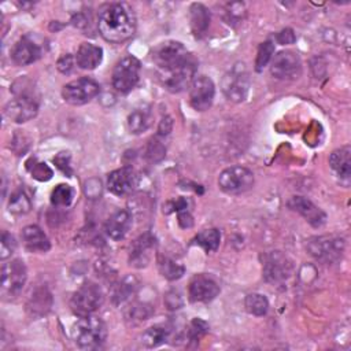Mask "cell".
I'll return each instance as SVG.
<instances>
[{
	"label": "cell",
	"instance_id": "cell-42",
	"mask_svg": "<svg viewBox=\"0 0 351 351\" xmlns=\"http://www.w3.org/2000/svg\"><path fill=\"white\" fill-rule=\"evenodd\" d=\"M295 40H296V36H295V33H293L292 29H284V30H281V32L277 34V41H278L280 44H282V45H285V44H293Z\"/></svg>",
	"mask_w": 351,
	"mask_h": 351
},
{
	"label": "cell",
	"instance_id": "cell-18",
	"mask_svg": "<svg viewBox=\"0 0 351 351\" xmlns=\"http://www.w3.org/2000/svg\"><path fill=\"white\" fill-rule=\"evenodd\" d=\"M43 55V47L32 37L23 36L16 41L11 51V59L16 66H27L38 60Z\"/></svg>",
	"mask_w": 351,
	"mask_h": 351
},
{
	"label": "cell",
	"instance_id": "cell-36",
	"mask_svg": "<svg viewBox=\"0 0 351 351\" xmlns=\"http://www.w3.org/2000/svg\"><path fill=\"white\" fill-rule=\"evenodd\" d=\"M15 248H16V241L14 236L4 230L1 233V240H0V259L1 261L8 259L14 254Z\"/></svg>",
	"mask_w": 351,
	"mask_h": 351
},
{
	"label": "cell",
	"instance_id": "cell-27",
	"mask_svg": "<svg viewBox=\"0 0 351 351\" xmlns=\"http://www.w3.org/2000/svg\"><path fill=\"white\" fill-rule=\"evenodd\" d=\"M170 335V329L165 325H154L151 328H148L147 330L143 332L141 335V344L152 348V347H158L163 343H166V340L169 339Z\"/></svg>",
	"mask_w": 351,
	"mask_h": 351
},
{
	"label": "cell",
	"instance_id": "cell-33",
	"mask_svg": "<svg viewBox=\"0 0 351 351\" xmlns=\"http://www.w3.org/2000/svg\"><path fill=\"white\" fill-rule=\"evenodd\" d=\"M26 169L30 176L37 181H48L53 176L52 169L44 162H38L36 158H32L26 162Z\"/></svg>",
	"mask_w": 351,
	"mask_h": 351
},
{
	"label": "cell",
	"instance_id": "cell-12",
	"mask_svg": "<svg viewBox=\"0 0 351 351\" xmlns=\"http://www.w3.org/2000/svg\"><path fill=\"white\" fill-rule=\"evenodd\" d=\"M270 73L277 80H296L302 74V60L293 51H281L273 58Z\"/></svg>",
	"mask_w": 351,
	"mask_h": 351
},
{
	"label": "cell",
	"instance_id": "cell-41",
	"mask_svg": "<svg viewBox=\"0 0 351 351\" xmlns=\"http://www.w3.org/2000/svg\"><path fill=\"white\" fill-rule=\"evenodd\" d=\"M74 62H75V58H73L70 53H64V55H62V56L58 59L56 67H58V70H59L60 73L69 74V73L73 70V67H74Z\"/></svg>",
	"mask_w": 351,
	"mask_h": 351
},
{
	"label": "cell",
	"instance_id": "cell-32",
	"mask_svg": "<svg viewBox=\"0 0 351 351\" xmlns=\"http://www.w3.org/2000/svg\"><path fill=\"white\" fill-rule=\"evenodd\" d=\"M74 199V189L67 184H59L51 193V203L55 207H67Z\"/></svg>",
	"mask_w": 351,
	"mask_h": 351
},
{
	"label": "cell",
	"instance_id": "cell-39",
	"mask_svg": "<svg viewBox=\"0 0 351 351\" xmlns=\"http://www.w3.org/2000/svg\"><path fill=\"white\" fill-rule=\"evenodd\" d=\"M165 147L162 145L160 141H158L156 138H152L148 144V148H147V158L151 160V162H159L165 158Z\"/></svg>",
	"mask_w": 351,
	"mask_h": 351
},
{
	"label": "cell",
	"instance_id": "cell-10",
	"mask_svg": "<svg viewBox=\"0 0 351 351\" xmlns=\"http://www.w3.org/2000/svg\"><path fill=\"white\" fill-rule=\"evenodd\" d=\"M100 92L99 84L88 77H81L66 84L62 89V96L71 106H82L90 101Z\"/></svg>",
	"mask_w": 351,
	"mask_h": 351
},
{
	"label": "cell",
	"instance_id": "cell-23",
	"mask_svg": "<svg viewBox=\"0 0 351 351\" xmlns=\"http://www.w3.org/2000/svg\"><path fill=\"white\" fill-rule=\"evenodd\" d=\"M22 240L30 252H47L51 248L47 234L37 225H27L22 229Z\"/></svg>",
	"mask_w": 351,
	"mask_h": 351
},
{
	"label": "cell",
	"instance_id": "cell-8",
	"mask_svg": "<svg viewBox=\"0 0 351 351\" xmlns=\"http://www.w3.org/2000/svg\"><path fill=\"white\" fill-rule=\"evenodd\" d=\"M254 185V173L244 166H230L221 171L218 186L228 195H241Z\"/></svg>",
	"mask_w": 351,
	"mask_h": 351
},
{
	"label": "cell",
	"instance_id": "cell-21",
	"mask_svg": "<svg viewBox=\"0 0 351 351\" xmlns=\"http://www.w3.org/2000/svg\"><path fill=\"white\" fill-rule=\"evenodd\" d=\"M132 226V215L126 210H118L104 223L106 234L115 241L125 239Z\"/></svg>",
	"mask_w": 351,
	"mask_h": 351
},
{
	"label": "cell",
	"instance_id": "cell-44",
	"mask_svg": "<svg viewBox=\"0 0 351 351\" xmlns=\"http://www.w3.org/2000/svg\"><path fill=\"white\" fill-rule=\"evenodd\" d=\"M171 128H173V121H171V118H170V117H165V118L160 121V123H159L158 134H159V136H166V134L170 133Z\"/></svg>",
	"mask_w": 351,
	"mask_h": 351
},
{
	"label": "cell",
	"instance_id": "cell-1",
	"mask_svg": "<svg viewBox=\"0 0 351 351\" xmlns=\"http://www.w3.org/2000/svg\"><path fill=\"white\" fill-rule=\"evenodd\" d=\"M97 27L106 41L123 43L136 32L134 12L128 3H110L100 10Z\"/></svg>",
	"mask_w": 351,
	"mask_h": 351
},
{
	"label": "cell",
	"instance_id": "cell-15",
	"mask_svg": "<svg viewBox=\"0 0 351 351\" xmlns=\"http://www.w3.org/2000/svg\"><path fill=\"white\" fill-rule=\"evenodd\" d=\"M219 285L214 278L206 274H196L189 281L188 296L193 303H208L219 293Z\"/></svg>",
	"mask_w": 351,
	"mask_h": 351
},
{
	"label": "cell",
	"instance_id": "cell-3",
	"mask_svg": "<svg viewBox=\"0 0 351 351\" xmlns=\"http://www.w3.org/2000/svg\"><path fill=\"white\" fill-rule=\"evenodd\" d=\"M152 60L159 70V74L170 73L181 69L195 60L193 55L180 41H165L152 52Z\"/></svg>",
	"mask_w": 351,
	"mask_h": 351
},
{
	"label": "cell",
	"instance_id": "cell-14",
	"mask_svg": "<svg viewBox=\"0 0 351 351\" xmlns=\"http://www.w3.org/2000/svg\"><path fill=\"white\" fill-rule=\"evenodd\" d=\"M138 184V176L132 166L119 167L108 174L107 188L115 196H126L132 193Z\"/></svg>",
	"mask_w": 351,
	"mask_h": 351
},
{
	"label": "cell",
	"instance_id": "cell-17",
	"mask_svg": "<svg viewBox=\"0 0 351 351\" xmlns=\"http://www.w3.org/2000/svg\"><path fill=\"white\" fill-rule=\"evenodd\" d=\"M292 266L287 256L280 251H273L265 256L263 277L270 284H278L285 281L291 274Z\"/></svg>",
	"mask_w": 351,
	"mask_h": 351
},
{
	"label": "cell",
	"instance_id": "cell-28",
	"mask_svg": "<svg viewBox=\"0 0 351 351\" xmlns=\"http://www.w3.org/2000/svg\"><path fill=\"white\" fill-rule=\"evenodd\" d=\"M30 208H32V200L23 189H18L11 195L10 202H8L10 213L22 215V214L29 213Z\"/></svg>",
	"mask_w": 351,
	"mask_h": 351
},
{
	"label": "cell",
	"instance_id": "cell-37",
	"mask_svg": "<svg viewBox=\"0 0 351 351\" xmlns=\"http://www.w3.org/2000/svg\"><path fill=\"white\" fill-rule=\"evenodd\" d=\"M208 332V325L206 321L200 319V318H195L191 321L189 324V329H188V337L189 340H199L200 337H203L206 333Z\"/></svg>",
	"mask_w": 351,
	"mask_h": 351
},
{
	"label": "cell",
	"instance_id": "cell-34",
	"mask_svg": "<svg viewBox=\"0 0 351 351\" xmlns=\"http://www.w3.org/2000/svg\"><path fill=\"white\" fill-rule=\"evenodd\" d=\"M274 53V44L270 40L263 41L256 52V59H255V70L256 71H262L265 69V66H267V63L271 60Z\"/></svg>",
	"mask_w": 351,
	"mask_h": 351
},
{
	"label": "cell",
	"instance_id": "cell-31",
	"mask_svg": "<svg viewBox=\"0 0 351 351\" xmlns=\"http://www.w3.org/2000/svg\"><path fill=\"white\" fill-rule=\"evenodd\" d=\"M244 306L245 310L255 317H262L269 310V302L266 296L261 293H250L244 300Z\"/></svg>",
	"mask_w": 351,
	"mask_h": 351
},
{
	"label": "cell",
	"instance_id": "cell-16",
	"mask_svg": "<svg viewBox=\"0 0 351 351\" xmlns=\"http://www.w3.org/2000/svg\"><path fill=\"white\" fill-rule=\"evenodd\" d=\"M196 70H197V62L195 59L181 69H177L170 73L159 74V78L165 89H167L171 93H178L192 84Z\"/></svg>",
	"mask_w": 351,
	"mask_h": 351
},
{
	"label": "cell",
	"instance_id": "cell-13",
	"mask_svg": "<svg viewBox=\"0 0 351 351\" xmlns=\"http://www.w3.org/2000/svg\"><path fill=\"white\" fill-rule=\"evenodd\" d=\"M215 96V85L207 75H197L189 85V103L196 111H206L211 107Z\"/></svg>",
	"mask_w": 351,
	"mask_h": 351
},
{
	"label": "cell",
	"instance_id": "cell-6",
	"mask_svg": "<svg viewBox=\"0 0 351 351\" xmlns=\"http://www.w3.org/2000/svg\"><path fill=\"white\" fill-rule=\"evenodd\" d=\"M346 248V241L337 234H322L311 237L307 241L310 255L322 263H336L341 259Z\"/></svg>",
	"mask_w": 351,
	"mask_h": 351
},
{
	"label": "cell",
	"instance_id": "cell-7",
	"mask_svg": "<svg viewBox=\"0 0 351 351\" xmlns=\"http://www.w3.org/2000/svg\"><path fill=\"white\" fill-rule=\"evenodd\" d=\"M104 302V295L101 288L92 282H84L71 296L70 299V307L71 311L77 317H85L90 315L95 311H97Z\"/></svg>",
	"mask_w": 351,
	"mask_h": 351
},
{
	"label": "cell",
	"instance_id": "cell-22",
	"mask_svg": "<svg viewBox=\"0 0 351 351\" xmlns=\"http://www.w3.org/2000/svg\"><path fill=\"white\" fill-rule=\"evenodd\" d=\"M75 63L80 69L93 70L103 60V49L92 43H82L75 53Z\"/></svg>",
	"mask_w": 351,
	"mask_h": 351
},
{
	"label": "cell",
	"instance_id": "cell-9",
	"mask_svg": "<svg viewBox=\"0 0 351 351\" xmlns=\"http://www.w3.org/2000/svg\"><path fill=\"white\" fill-rule=\"evenodd\" d=\"M140 60L132 55L122 58L114 67L111 82L115 90L121 93L130 92L140 80Z\"/></svg>",
	"mask_w": 351,
	"mask_h": 351
},
{
	"label": "cell",
	"instance_id": "cell-5",
	"mask_svg": "<svg viewBox=\"0 0 351 351\" xmlns=\"http://www.w3.org/2000/svg\"><path fill=\"white\" fill-rule=\"evenodd\" d=\"M221 88L228 100L241 103L248 96L251 88V78L245 63H234L222 77Z\"/></svg>",
	"mask_w": 351,
	"mask_h": 351
},
{
	"label": "cell",
	"instance_id": "cell-29",
	"mask_svg": "<svg viewBox=\"0 0 351 351\" xmlns=\"http://www.w3.org/2000/svg\"><path fill=\"white\" fill-rule=\"evenodd\" d=\"M158 266H159L160 274L170 281L181 278L185 273V269L182 265L177 263L174 259L167 258V256H162L158 262Z\"/></svg>",
	"mask_w": 351,
	"mask_h": 351
},
{
	"label": "cell",
	"instance_id": "cell-26",
	"mask_svg": "<svg viewBox=\"0 0 351 351\" xmlns=\"http://www.w3.org/2000/svg\"><path fill=\"white\" fill-rule=\"evenodd\" d=\"M191 27L196 36H202L210 25V11L200 3H193L189 8Z\"/></svg>",
	"mask_w": 351,
	"mask_h": 351
},
{
	"label": "cell",
	"instance_id": "cell-38",
	"mask_svg": "<svg viewBox=\"0 0 351 351\" xmlns=\"http://www.w3.org/2000/svg\"><path fill=\"white\" fill-rule=\"evenodd\" d=\"M49 298H51L49 293L44 295L43 291L38 292V293L36 292V293L30 298L32 304H29V308H32V313L36 314L38 310H40V314L45 313V311L49 308V306H51V304H45V299H49Z\"/></svg>",
	"mask_w": 351,
	"mask_h": 351
},
{
	"label": "cell",
	"instance_id": "cell-4",
	"mask_svg": "<svg viewBox=\"0 0 351 351\" xmlns=\"http://www.w3.org/2000/svg\"><path fill=\"white\" fill-rule=\"evenodd\" d=\"M107 339V326L99 317L90 314L80 317L73 326V340L80 348H97Z\"/></svg>",
	"mask_w": 351,
	"mask_h": 351
},
{
	"label": "cell",
	"instance_id": "cell-40",
	"mask_svg": "<svg viewBox=\"0 0 351 351\" xmlns=\"http://www.w3.org/2000/svg\"><path fill=\"white\" fill-rule=\"evenodd\" d=\"M53 163L56 165V167L63 171L67 177L73 176V169L70 166V154L69 152H59L55 158H53Z\"/></svg>",
	"mask_w": 351,
	"mask_h": 351
},
{
	"label": "cell",
	"instance_id": "cell-24",
	"mask_svg": "<svg viewBox=\"0 0 351 351\" xmlns=\"http://www.w3.org/2000/svg\"><path fill=\"white\" fill-rule=\"evenodd\" d=\"M330 169L344 180H348L351 176V147L343 145L335 149L329 156Z\"/></svg>",
	"mask_w": 351,
	"mask_h": 351
},
{
	"label": "cell",
	"instance_id": "cell-2",
	"mask_svg": "<svg viewBox=\"0 0 351 351\" xmlns=\"http://www.w3.org/2000/svg\"><path fill=\"white\" fill-rule=\"evenodd\" d=\"M14 99H11L4 107V115L16 123H23L33 119L38 112V100L34 88L25 80H19L14 84Z\"/></svg>",
	"mask_w": 351,
	"mask_h": 351
},
{
	"label": "cell",
	"instance_id": "cell-30",
	"mask_svg": "<svg viewBox=\"0 0 351 351\" xmlns=\"http://www.w3.org/2000/svg\"><path fill=\"white\" fill-rule=\"evenodd\" d=\"M219 241H221V233L215 228L202 230L195 237V243L199 244L200 247H203L207 252L215 251L219 247Z\"/></svg>",
	"mask_w": 351,
	"mask_h": 351
},
{
	"label": "cell",
	"instance_id": "cell-35",
	"mask_svg": "<svg viewBox=\"0 0 351 351\" xmlns=\"http://www.w3.org/2000/svg\"><path fill=\"white\" fill-rule=\"evenodd\" d=\"M136 287H137V282L133 277H126L121 284L119 287L117 288V291L114 292V302L117 304H121L126 300H129V298L136 291Z\"/></svg>",
	"mask_w": 351,
	"mask_h": 351
},
{
	"label": "cell",
	"instance_id": "cell-19",
	"mask_svg": "<svg viewBox=\"0 0 351 351\" xmlns=\"http://www.w3.org/2000/svg\"><path fill=\"white\" fill-rule=\"evenodd\" d=\"M288 207L296 211L298 214H300L314 228L322 226L326 221L325 213L319 207H317L313 202H310L303 196H292L288 200Z\"/></svg>",
	"mask_w": 351,
	"mask_h": 351
},
{
	"label": "cell",
	"instance_id": "cell-20",
	"mask_svg": "<svg viewBox=\"0 0 351 351\" xmlns=\"http://www.w3.org/2000/svg\"><path fill=\"white\" fill-rule=\"evenodd\" d=\"M155 247V237L151 233H144L137 237L129 252V262L134 267H144L151 259V254Z\"/></svg>",
	"mask_w": 351,
	"mask_h": 351
},
{
	"label": "cell",
	"instance_id": "cell-43",
	"mask_svg": "<svg viewBox=\"0 0 351 351\" xmlns=\"http://www.w3.org/2000/svg\"><path fill=\"white\" fill-rule=\"evenodd\" d=\"M178 223L181 228H191L193 225L192 215L186 210L178 211Z\"/></svg>",
	"mask_w": 351,
	"mask_h": 351
},
{
	"label": "cell",
	"instance_id": "cell-11",
	"mask_svg": "<svg viewBox=\"0 0 351 351\" xmlns=\"http://www.w3.org/2000/svg\"><path fill=\"white\" fill-rule=\"evenodd\" d=\"M27 270L21 259H12L1 267V292L5 296H16L26 284Z\"/></svg>",
	"mask_w": 351,
	"mask_h": 351
},
{
	"label": "cell",
	"instance_id": "cell-25",
	"mask_svg": "<svg viewBox=\"0 0 351 351\" xmlns=\"http://www.w3.org/2000/svg\"><path fill=\"white\" fill-rule=\"evenodd\" d=\"M152 123V112L148 107L133 110L128 117V128L130 133L140 134L145 132Z\"/></svg>",
	"mask_w": 351,
	"mask_h": 351
}]
</instances>
